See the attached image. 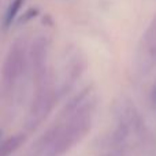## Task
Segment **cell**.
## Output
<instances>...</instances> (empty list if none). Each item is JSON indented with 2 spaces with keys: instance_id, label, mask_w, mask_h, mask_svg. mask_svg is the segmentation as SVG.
Segmentation results:
<instances>
[{
  "instance_id": "obj_1",
  "label": "cell",
  "mask_w": 156,
  "mask_h": 156,
  "mask_svg": "<svg viewBox=\"0 0 156 156\" xmlns=\"http://www.w3.org/2000/svg\"><path fill=\"white\" fill-rule=\"evenodd\" d=\"M55 92L51 88H44L37 93L36 99L33 100L30 107L29 115H27L26 126L29 130H33L48 116L55 104Z\"/></svg>"
},
{
  "instance_id": "obj_2",
  "label": "cell",
  "mask_w": 156,
  "mask_h": 156,
  "mask_svg": "<svg viewBox=\"0 0 156 156\" xmlns=\"http://www.w3.org/2000/svg\"><path fill=\"white\" fill-rule=\"evenodd\" d=\"M26 48L22 41H16L10 48L7 56H5L4 65H3V81L7 86H11L19 76L22 74L26 62Z\"/></svg>"
},
{
  "instance_id": "obj_3",
  "label": "cell",
  "mask_w": 156,
  "mask_h": 156,
  "mask_svg": "<svg viewBox=\"0 0 156 156\" xmlns=\"http://www.w3.org/2000/svg\"><path fill=\"white\" fill-rule=\"evenodd\" d=\"M30 55H32V60H33V67L40 70L44 66L47 58V40L44 37L37 38L33 44L32 49H30Z\"/></svg>"
},
{
  "instance_id": "obj_4",
  "label": "cell",
  "mask_w": 156,
  "mask_h": 156,
  "mask_svg": "<svg viewBox=\"0 0 156 156\" xmlns=\"http://www.w3.org/2000/svg\"><path fill=\"white\" fill-rule=\"evenodd\" d=\"M25 140H26V134L23 133H18L8 137L7 140L0 143V156H10L11 154H14L18 148H21Z\"/></svg>"
},
{
  "instance_id": "obj_5",
  "label": "cell",
  "mask_w": 156,
  "mask_h": 156,
  "mask_svg": "<svg viewBox=\"0 0 156 156\" xmlns=\"http://www.w3.org/2000/svg\"><path fill=\"white\" fill-rule=\"evenodd\" d=\"M144 41H145V49H147L148 56L151 59L155 58V60H156V18H154V21H152Z\"/></svg>"
},
{
  "instance_id": "obj_6",
  "label": "cell",
  "mask_w": 156,
  "mask_h": 156,
  "mask_svg": "<svg viewBox=\"0 0 156 156\" xmlns=\"http://www.w3.org/2000/svg\"><path fill=\"white\" fill-rule=\"evenodd\" d=\"M23 3H25V0H12V2H11V4L8 5L7 11H5V15H4V25L5 26H10V25L14 22L15 16L18 15L19 10H21V7L23 5Z\"/></svg>"
},
{
  "instance_id": "obj_7",
  "label": "cell",
  "mask_w": 156,
  "mask_h": 156,
  "mask_svg": "<svg viewBox=\"0 0 156 156\" xmlns=\"http://www.w3.org/2000/svg\"><path fill=\"white\" fill-rule=\"evenodd\" d=\"M38 14V8H29V10L25 12V15L22 16V19H21V22H27V21H30V19H34V16Z\"/></svg>"
},
{
  "instance_id": "obj_8",
  "label": "cell",
  "mask_w": 156,
  "mask_h": 156,
  "mask_svg": "<svg viewBox=\"0 0 156 156\" xmlns=\"http://www.w3.org/2000/svg\"><path fill=\"white\" fill-rule=\"evenodd\" d=\"M154 99H155V101H156V90H155V93H154Z\"/></svg>"
},
{
  "instance_id": "obj_9",
  "label": "cell",
  "mask_w": 156,
  "mask_h": 156,
  "mask_svg": "<svg viewBox=\"0 0 156 156\" xmlns=\"http://www.w3.org/2000/svg\"><path fill=\"white\" fill-rule=\"evenodd\" d=\"M0 137H2V132H0ZM0 143H2V141H0Z\"/></svg>"
}]
</instances>
